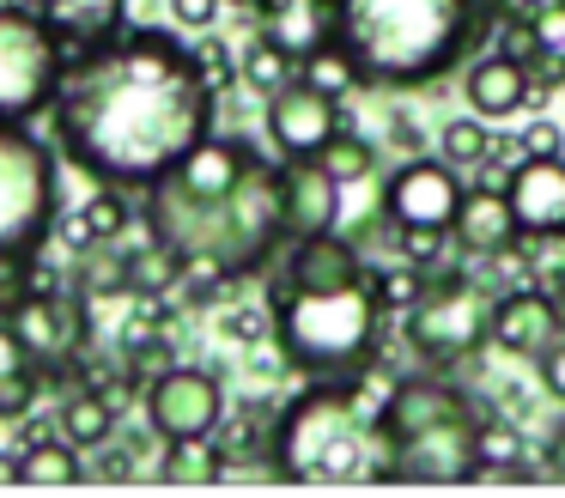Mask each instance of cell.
<instances>
[{
  "label": "cell",
  "instance_id": "cell-1",
  "mask_svg": "<svg viewBox=\"0 0 565 498\" xmlns=\"http://www.w3.org/2000/svg\"><path fill=\"white\" fill-rule=\"evenodd\" d=\"M213 97L195 49L171 31H122L67 61L55 92L62 146L116 189H152L213 134Z\"/></svg>",
  "mask_w": 565,
  "mask_h": 498
},
{
  "label": "cell",
  "instance_id": "cell-2",
  "mask_svg": "<svg viewBox=\"0 0 565 498\" xmlns=\"http://www.w3.org/2000/svg\"><path fill=\"white\" fill-rule=\"evenodd\" d=\"M147 231L177 262L244 279L286 243L280 165L237 134H207L183 165L147 189Z\"/></svg>",
  "mask_w": 565,
  "mask_h": 498
},
{
  "label": "cell",
  "instance_id": "cell-3",
  "mask_svg": "<svg viewBox=\"0 0 565 498\" xmlns=\"http://www.w3.org/2000/svg\"><path fill=\"white\" fill-rule=\"evenodd\" d=\"M334 36L377 85H431L475 49L480 0H329Z\"/></svg>",
  "mask_w": 565,
  "mask_h": 498
},
{
  "label": "cell",
  "instance_id": "cell-4",
  "mask_svg": "<svg viewBox=\"0 0 565 498\" xmlns=\"http://www.w3.org/2000/svg\"><path fill=\"white\" fill-rule=\"evenodd\" d=\"M274 474L280 480L353 486V480H395V462L383 420L359 407L347 377H317L305 395H292L280 407Z\"/></svg>",
  "mask_w": 565,
  "mask_h": 498
},
{
  "label": "cell",
  "instance_id": "cell-5",
  "mask_svg": "<svg viewBox=\"0 0 565 498\" xmlns=\"http://www.w3.org/2000/svg\"><path fill=\"white\" fill-rule=\"evenodd\" d=\"M475 432L480 413L468 407L462 389L438 383V377H402L390 407H383L395 480H426V486L475 480Z\"/></svg>",
  "mask_w": 565,
  "mask_h": 498
},
{
  "label": "cell",
  "instance_id": "cell-6",
  "mask_svg": "<svg viewBox=\"0 0 565 498\" xmlns=\"http://www.w3.org/2000/svg\"><path fill=\"white\" fill-rule=\"evenodd\" d=\"M274 335L280 352L310 377H347L377 359L383 340V298L371 279L334 292H292L280 286L274 298Z\"/></svg>",
  "mask_w": 565,
  "mask_h": 498
},
{
  "label": "cell",
  "instance_id": "cell-7",
  "mask_svg": "<svg viewBox=\"0 0 565 498\" xmlns=\"http://www.w3.org/2000/svg\"><path fill=\"white\" fill-rule=\"evenodd\" d=\"M55 158L25 121H0V255H38L55 231Z\"/></svg>",
  "mask_w": 565,
  "mask_h": 498
},
{
  "label": "cell",
  "instance_id": "cell-8",
  "mask_svg": "<svg viewBox=\"0 0 565 498\" xmlns=\"http://www.w3.org/2000/svg\"><path fill=\"white\" fill-rule=\"evenodd\" d=\"M67 73V49L43 24L38 7L0 0V121H31L55 104Z\"/></svg>",
  "mask_w": 565,
  "mask_h": 498
},
{
  "label": "cell",
  "instance_id": "cell-9",
  "mask_svg": "<svg viewBox=\"0 0 565 498\" xmlns=\"http://www.w3.org/2000/svg\"><path fill=\"white\" fill-rule=\"evenodd\" d=\"M492 298L499 292H487L468 274H426V292L402 322L407 347L431 364H456L480 352L492 340Z\"/></svg>",
  "mask_w": 565,
  "mask_h": 498
},
{
  "label": "cell",
  "instance_id": "cell-10",
  "mask_svg": "<svg viewBox=\"0 0 565 498\" xmlns=\"http://www.w3.org/2000/svg\"><path fill=\"white\" fill-rule=\"evenodd\" d=\"M147 420L164 444H207L225 420L220 377L195 371V364H171L147 383Z\"/></svg>",
  "mask_w": 565,
  "mask_h": 498
},
{
  "label": "cell",
  "instance_id": "cell-11",
  "mask_svg": "<svg viewBox=\"0 0 565 498\" xmlns=\"http://www.w3.org/2000/svg\"><path fill=\"white\" fill-rule=\"evenodd\" d=\"M462 170L450 158H414L390 177L383 189V213L395 231H450L462 213Z\"/></svg>",
  "mask_w": 565,
  "mask_h": 498
},
{
  "label": "cell",
  "instance_id": "cell-12",
  "mask_svg": "<svg viewBox=\"0 0 565 498\" xmlns=\"http://www.w3.org/2000/svg\"><path fill=\"white\" fill-rule=\"evenodd\" d=\"M262 121H268V140L280 158H317L329 134H341V97L317 92L310 80H292L268 97Z\"/></svg>",
  "mask_w": 565,
  "mask_h": 498
},
{
  "label": "cell",
  "instance_id": "cell-13",
  "mask_svg": "<svg viewBox=\"0 0 565 498\" xmlns=\"http://www.w3.org/2000/svg\"><path fill=\"white\" fill-rule=\"evenodd\" d=\"M504 201L516 213V231L535 243H559L565 237V152L547 158H516Z\"/></svg>",
  "mask_w": 565,
  "mask_h": 498
},
{
  "label": "cell",
  "instance_id": "cell-14",
  "mask_svg": "<svg viewBox=\"0 0 565 498\" xmlns=\"http://www.w3.org/2000/svg\"><path fill=\"white\" fill-rule=\"evenodd\" d=\"M565 335V310L547 286H511L492 298V347L511 359H541Z\"/></svg>",
  "mask_w": 565,
  "mask_h": 498
},
{
  "label": "cell",
  "instance_id": "cell-15",
  "mask_svg": "<svg viewBox=\"0 0 565 498\" xmlns=\"http://www.w3.org/2000/svg\"><path fill=\"white\" fill-rule=\"evenodd\" d=\"M334 219H341V182L322 170V158H280V231H286V243L334 231Z\"/></svg>",
  "mask_w": 565,
  "mask_h": 498
},
{
  "label": "cell",
  "instance_id": "cell-16",
  "mask_svg": "<svg viewBox=\"0 0 565 498\" xmlns=\"http://www.w3.org/2000/svg\"><path fill=\"white\" fill-rule=\"evenodd\" d=\"M0 316L13 322V335L25 340V352L43 364V371H67L74 340H79V322H74V310H67V298H55V292H25V298H13Z\"/></svg>",
  "mask_w": 565,
  "mask_h": 498
},
{
  "label": "cell",
  "instance_id": "cell-17",
  "mask_svg": "<svg viewBox=\"0 0 565 498\" xmlns=\"http://www.w3.org/2000/svg\"><path fill=\"white\" fill-rule=\"evenodd\" d=\"M359 279H371L365 255L341 231H317V237L286 243V286L292 292H334V286H359Z\"/></svg>",
  "mask_w": 565,
  "mask_h": 498
},
{
  "label": "cell",
  "instance_id": "cell-18",
  "mask_svg": "<svg viewBox=\"0 0 565 498\" xmlns=\"http://www.w3.org/2000/svg\"><path fill=\"white\" fill-rule=\"evenodd\" d=\"M468 109L487 121H511L516 109L535 97V73H529V61H516L511 49H492V55H480L475 67H468Z\"/></svg>",
  "mask_w": 565,
  "mask_h": 498
},
{
  "label": "cell",
  "instance_id": "cell-19",
  "mask_svg": "<svg viewBox=\"0 0 565 498\" xmlns=\"http://www.w3.org/2000/svg\"><path fill=\"white\" fill-rule=\"evenodd\" d=\"M38 12L55 31V43L67 49V61L128 31V0H38Z\"/></svg>",
  "mask_w": 565,
  "mask_h": 498
},
{
  "label": "cell",
  "instance_id": "cell-20",
  "mask_svg": "<svg viewBox=\"0 0 565 498\" xmlns=\"http://www.w3.org/2000/svg\"><path fill=\"white\" fill-rule=\"evenodd\" d=\"M450 231H456V243H462V255H499V250H511V243L523 237L504 189H468Z\"/></svg>",
  "mask_w": 565,
  "mask_h": 498
},
{
  "label": "cell",
  "instance_id": "cell-21",
  "mask_svg": "<svg viewBox=\"0 0 565 498\" xmlns=\"http://www.w3.org/2000/svg\"><path fill=\"white\" fill-rule=\"evenodd\" d=\"M116 413H122V407H116V401L104 395V389L74 383V389H62V407H55V425H62V437H67V444L98 449V444H110Z\"/></svg>",
  "mask_w": 565,
  "mask_h": 498
},
{
  "label": "cell",
  "instance_id": "cell-22",
  "mask_svg": "<svg viewBox=\"0 0 565 498\" xmlns=\"http://www.w3.org/2000/svg\"><path fill=\"white\" fill-rule=\"evenodd\" d=\"M237 80H244L249 92L274 97L280 85H292V80H298V55H292V49H286L274 31H262L256 43H249L244 55H237Z\"/></svg>",
  "mask_w": 565,
  "mask_h": 498
},
{
  "label": "cell",
  "instance_id": "cell-23",
  "mask_svg": "<svg viewBox=\"0 0 565 498\" xmlns=\"http://www.w3.org/2000/svg\"><path fill=\"white\" fill-rule=\"evenodd\" d=\"M74 480H79V444H67V437L19 444V486H74Z\"/></svg>",
  "mask_w": 565,
  "mask_h": 498
},
{
  "label": "cell",
  "instance_id": "cell-24",
  "mask_svg": "<svg viewBox=\"0 0 565 498\" xmlns=\"http://www.w3.org/2000/svg\"><path fill=\"white\" fill-rule=\"evenodd\" d=\"M298 80H310L317 92H329V97H347L353 85H365V73H359L353 49H347L341 36H322V43L298 61Z\"/></svg>",
  "mask_w": 565,
  "mask_h": 498
},
{
  "label": "cell",
  "instance_id": "cell-25",
  "mask_svg": "<svg viewBox=\"0 0 565 498\" xmlns=\"http://www.w3.org/2000/svg\"><path fill=\"white\" fill-rule=\"evenodd\" d=\"M529 31H535V55H529V73H547L559 80L565 73V0H541L535 12H523Z\"/></svg>",
  "mask_w": 565,
  "mask_h": 498
},
{
  "label": "cell",
  "instance_id": "cell-26",
  "mask_svg": "<svg viewBox=\"0 0 565 498\" xmlns=\"http://www.w3.org/2000/svg\"><path fill=\"white\" fill-rule=\"evenodd\" d=\"M438 146H444V158H450L456 170H480L492 158V121L468 109V116H456L450 128L438 134Z\"/></svg>",
  "mask_w": 565,
  "mask_h": 498
},
{
  "label": "cell",
  "instance_id": "cell-27",
  "mask_svg": "<svg viewBox=\"0 0 565 498\" xmlns=\"http://www.w3.org/2000/svg\"><path fill=\"white\" fill-rule=\"evenodd\" d=\"M480 474H523V437L504 420H480L475 432V480Z\"/></svg>",
  "mask_w": 565,
  "mask_h": 498
},
{
  "label": "cell",
  "instance_id": "cell-28",
  "mask_svg": "<svg viewBox=\"0 0 565 498\" xmlns=\"http://www.w3.org/2000/svg\"><path fill=\"white\" fill-rule=\"evenodd\" d=\"M322 170H329L334 182H365L371 170H377V152H371V140H359V134H329V146H322Z\"/></svg>",
  "mask_w": 565,
  "mask_h": 498
},
{
  "label": "cell",
  "instance_id": "cell-29",
  "mask_svg": "<svg viewBox=\"0 0 565 498\" xmlns=\"http://www.w3.org/2000/svg\"><path fill=\"white\" fill-rule=\"evenodd\" d=\"M79 225H86V237H92V243L122 237V231H128V201L116 194V182H110L104 194H92L86 206H79Z\"/></svg>",
  "mask_w": 565,
  "mask_h": 498
},
{
  "label": "cell",
  "instance_id": "cell-30",
  "mask_svg": "<svg viewBox=\"0 0 565 498\" xmlns=\"http://www.w3.org/2000/svg\"><path fill=\"white\" fill-rule=\"evenodd\" d=\"M371 286H377L383 310L407 316L419 304V292H426V274H419V262H407V267H383V274H371Z\"/></svg>",
  "mask_w": 565,
  "mask_h": 498
},
{
  "label": "cell",
  "instance_id": "cell-31",
  "mask_svg": "<svg viewBox=\"0 0 565 498\" xmlns=\"http://www.w3.org/2000/svg\"><path fill=\"white\" fill-rule=\"evenodd\" d=\"M25 371H38V359H31L25 340L13 335V322L0 316V383H13V377H25Z\"/></svg>",
  "mask_w": 565,
  "mask_h": 498
},
{
  "label": "cell",
  "instance_id": "cell-32",
  "mask_svg": "<svg viewBox=\"0 0 565 498\" xmlns=\"http://www.w3.org/2000/svg\"><path fill=\"white\" fill-rule=\"evenodd\" d=\"M511 152H516V158H547V152H559V128H553V121H529V128L516 134Z\"/></svg>",
  "mask_w": 565,
  "mask_h": 498
},
{
  "label": "cell",
  "instance_id": "cell-33",
  "mask_svg": "<svg viewBox=\"0 0 565 498\" xmlns=\"http://www.w3.org/2000/svg\"><path fill=\"white\" fill-rule=\"evenodd\" d=\"M535 364H541V383H547V395H553V401H565V335L553 340V347L541 352Z\"/></svg>",
  "mask_w": 565,
  "mask_h": 498
},
{
  "label": "cell",
  "instance_id": "cell-34",
  "mask_svg": "<svg viewBox=\"0 0 565 498\" xmlns=\"http://www.w3.org/2000/svg\"><path fill=\"white\" fill-rule=\"evenodd\" d=\"M171 12H177V24H189V31H207V24L225 12V0H171Z\"/></svg>",
  "mask_w": 565,
  "mask_h": 498
},
{
  "label": "cell",
  "instance_id": "cell-35",
  "mask_svg": "<svg viewBox=\"0 0 565 498\" xmlns=\"http://www.w3.org/2000/svg\"><path fill=\"white\" fill-rule=\"evenodd\" d=\"M201 67H207L213 85H232L237 80V55H232V49H220V43H201Z\"/></svg>",
  "mask_w": 565,
  "mask_h": 498
},
{
  "label": "cell",
  "instance_id": "cell-36",
  "mask_svg": "<svg viewBox=\"0 0 565 498\" xmlns=\"http://www.w3.org/2000/svg\"><path fill=\"white\" fill-rule=\"evenodd\" d=\"M547 292L559 298V310H565V237H559V250H553V262H547Z\"/></svg>",
  "mask_w": 565,
  "mask_h": 498
},
{
  "label": "cell",
  "instance_id": "cell-37",
  "mask_svg": "<svg viewBox=\"0 0 565 498\" xmlns=\"http://www.w3.org/2000/svg\"><path fill=\"white\" fill-rule=\"evenodd\" d=\"M0 486H19V456H7V449H0Z\"/></svg>",
  "mask_w": 565,
  "mask_h": 498
},
{
  "label": "cell",
  "instance_id": "cell-38",
  "mask_svg": "<svg viewBox=\"0 0 565 498\" xmlns=\"http://www.w3.org/2000/svg\"><path fill=\"white\" fill-rule=\"evenodd\" d=\"M553 468L565 474V425H559V432H553Z\"/></svg>",
  "mask_w": 565,
  "mask_h": 498
}]
</instances>
